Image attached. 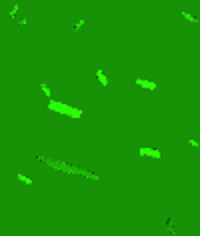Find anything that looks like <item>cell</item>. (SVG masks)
I'll return each instance as SVG.
<instances>
[{
    "instance_id": "5",
    "label": "cell",
    "mask_w": 200,
    "mask_h": 236,
    "mask_svg": "<svg viewBox=\"0 0 200 236\" xmlns=\"http://www.w3.org/2000/svg\"><path fill=\"white\" fill-rule=\"evenodd\" d=\"M180 16L184 20H188V22H198V18H196V16H192L190 12H186V10H180Z\"/></svg>"
},
{
    "instance_id": "8",
    "label": "cell",
    "mask_w": 200,
    "mask_h": 236,
    "mask_svg": "<svg viewBox=\"0 0 200 236\" xmlns=\"http://www.w3.org/2000/svg\"><path fill=\"white\" fill-rule=\"evenodd\" d=\"M18 10H20V6H18V4H16V6H12V10H10V18H14Z\"/></svg>"
},
{
    "instance_id": "10",
    "label": "cell",
    "mask_w": 200,
    "mask_h": 236,
    "mask_svg": "<svg viewBox=\"0 0 200 236\" xmlns=\"http://www.w3.org/2000/svg\"><path fill=\"white\" fill-rule=\"evenodd\" d=\"M188 144H190V146H194V148H198V142H196V140H192V138L188 140Z\"/></svg>"
},
{
    "instance_id": "2",
    "label": "cell",
    "mask_w": 200,
    "mask_h": 236,
    "mask_svg": "<svg viewBox=\"0 0 200 236\" xmlns=\"http://www.w3.org/2000/svg\"><path fill=\"white\" fill-rule=\"evenodd\" d=\"M134 84H136V86H140L142 90H156V88H158V82L148 80V78H136V80H134Z\"/></svg>"
},
{
    "instance_id": "4",
    "label": "cell",
    "mask_w": 200,
    "mask_h": 236,
    "mask_svg": "<svg viewBox=\"0 0 200 236\" xmlns=\"http://www.w3.org/2000/svg\"><path fill=\"white\" fill-rule=\"evenodd\" d=\"M96 78H98V82L102 86H108V78H106V74L102 70H96Z\"/></svg>"
},
{
    "instance_id": "6",
    "label": "cell",
    "mask_w": 200,
    "mask_h": 236,
    "mask_svg": "<svg viewBox=\"0 0 200 236\" xmlns=\"http://www.w3.org/2000/svg\"><path fill=\"white\" fill-rule=\"evenodd\" d=\"M16 178H18V180H22V182H24V184H26V186H30V184H32V180H30V178H28V176H24V174H20V172H18V174H16Z\"/></svg>"
},
{
    "instance_id": "7",
    "label": "cell",
    "mask_w": 200,
    "mask_h": 236,
    "mask_svg": "<svg viewBox=\"0 0 200 236\" xmlns=\"http://www.w3.org/2000/svg\"><path fill=\"white\" fill-rule=\"evenodd\" d=\"M40 90H42V92H44V94H46L48 98H50V94H52V90H50V86H48V84H44V82H42V84H40Z\"/></svg>"
},
{
    "instance_id": "3",
    "label": "cell",
    "mask_w": 200,
    "mask_h": 236,
    "mask_svg": "<svg viewBox=\"0 0 200 236\" xmlns=\"http://www.w3.org/2000/svg\"><path fill=\"white\" fill-rule=\"evenodd\" d=\"M138 154L140 156H150V158H160V150L150 148V146H142V148H138Z\"/></svg>"
},
{
    "instance_id": "1",
    "label": "cell",
    "mask_w": 200,
    "mask_h": 236,
    "mask_svg": "<svg viewBox=\"0 0 200 236\" xmlns=\"http://www.w3.org/2000/svg\"><path fill=\"white\" fill-rule=\"evenodd\" d=\"M48 110H54V112H60V114H66L70 118H82V108H74V106H68L64 102H56V100H48Z\"/></svg>"
},
{
    "instance_id": "9",
    "label": "cell",
    "mask_w": 200,
    "mask_h": 236,
    "mask_svg": "<svg viewBox=\"0 0 200 236\" xmlns=\"http://www.w3.org/2000/svg\"><path fill=\"white\" fill-rule=\"evenodd\" d=\"M84 22H86V20H80V22H76V26H74V30H78V28H82V26H84Z\"/></svg>"
}]
</instances>
